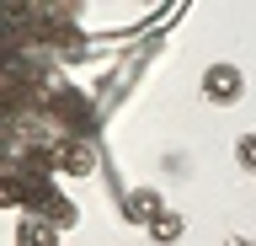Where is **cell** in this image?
<instances>
[{"instance_id": "cell-1", "label": "cell", "mask_w": 256, "mask_h": 246, "mask_svg": "<svg viewBox=\"0 0 256 246\" xmlns=\"http://www.w3.org/2000/svg\"><path fill=\"white\" fill-rule=\"evenodd\" d=\"M240 91H246V75H240L235 65H214V70H203V97L208 102H240Z\"/></svg>"}, {"instance_id": "cell-2", "label": "cell", "mask_w": 256, "mask_h": 246, "mask_svg": "<svg viewBox=\"0 0 256 246\" xmlns=\"http://www.w3.org/2000/svg\"><path fill=\"white\" fill-rule=\"evenodd\" d=\"M160 214H166V198H160L155 187H134V193L123 198V219H128V225H144V230H150Z\"/></svg>"}, {"instance_id": "cell-3", "label": "cell", "mask_w": 256, "mask_h": 246, "mask_svg": "<svg viewBox=\"0 0 256 246\" xmlns=\"http://www.w3.org/2000/svg\"><path fill=\"white\" fill-rule=\"evenodd\" d=\"M59 161H64L70 177H91V171H96V145H91V139H70V145L59 150Z\"/></svg>"}, {"instance_id": "cell-4", "label": "cell", "mask_w": 256, "mask_h": 246, "mask_svg": "<svg viewBox=\"0 0 256 246\" xmlns=\"http://www.w3.org/2000/svg\"><path fill=\"white\" fill-rule=\"evenodd\" d=\"M182 230H187V225H182V214L166 209L155 225H150V241H155V246H171V241H182Z\"/></svg>"}, {"instance_id": "cell-5", "label": "cell", "mask_w": 256, "mask_h": 246, "mask_svg": "<svg viewBox=\"0 0 256 246\" xmlns=\"http://www.w3.org/2000/svg\"><path fill=\"white\" fill-rule=\"evenodd\" d=\"M22 246H54V225H38V219H27V225H22Z\"/></svg>"}, {"instance_id": "cell-6", "label": "cell", "mask_w": 256, "mask_h": 246, "mask_svg": "<svg viewBox=\"0 0 256 246\" xmlns=\"http://www.w3.org/2000/svg\"><path fill=\"white\" fill-rule=\"evenodd\" d=\"M235 161L246 166V171H256V134H240L235 139Z\"/></svg>"}, {"instance_id": "cell-7", "label": "cell", "mask_w": 256, "mask_h": 246, "mask_svg": "<svg viewBox=\"0 0 256 246\" xmlns=\"http://www.w3.org/2000/svg\"><path fill=\"white\" fill-rule=\"evenodd\" d=\"M32 171H43V177H48V171H64V161L54 155V150H32Z\"/></svg>"}, {"instance_id": "cell-8", "label": "cell", "mask_w": 256, "mask_h": 246, "mask_svg": "<svg viewBox=\"0 0 256 246\" xmlns=\"http://www.w3.org/2000/svg\"><path fill=\"white\" fill-rule=\"evenodd\" d=\"M48 219H54V225H70V219H75V209H70V203H64V198H59V203L48 209Z\"/></svg>"}, {"instance_id": "cell-9", "label": "cell", "mask_w": 256, "mask_h": 246, "mask_svg": "<svg viewBox=\"0 0 256 246\" xmlns=\"http://www.w3.org/2000/svg\"><path fill=\"white\" fill-rule=\"evenodd\" d=\"M224 246H256V241H224Z\"/></svg>"}, {"instance_id": "cell-10", "label": "cell", "mask_w": 256, "mask_h": 246, "mask_svg": "<svg viewBox=\"0 0 256 246\" xmlns=\"http://www.w3.org/2000/svg\"><path fill=\"white\" fill-rule=\"evenodd\" d=\"M251 241H256V235H251Z\"/></svg>"}]
</instances>
